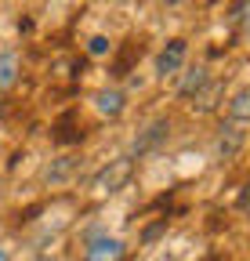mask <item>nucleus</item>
<instances>
[{
	"mask_svg": "<svg viewBox=\"0 0 250 261\" xmlns=\"http://www.w3.org/2000/svg\"><path fill=\"white\" fill-rule=\"evenodd\" d=\"M131 174H134V160L131 156H116V160H109L105 167L91 178V189H95L98 196H113V192H120L123 185L131 181Z\"/></svg>",
	"mask_w": 250,
	"mask_h": 261,
	"instance_id": "1",
	"label": "nucleus"
},
{
	"mask_svg": "<svg viewBox=\"0 0 250 261\" xmlns=\"http://www.w3.org/2000/svg\"><path fill=\"white\" fill-rule=\"evenodd\" d=\"M185 51H189V44H185V40H178V37L167 40V47L156 55V73H160L163 80H167V76H178V69L185 65Z\"/></svg>",
	"mask_w": 250,
	"mask_h": 261,
	"instance_id": "2",
	"label": "nucleus"
},
{
	"mask_svg": "<svg viewBox=\"0 0 250 261\" xmlns=\"http://www.w3.org/2000/svg\"><path fill=\"white\" fill-rule=\"evenodd\" d=\"M84 261H123V240H116V236H95L84 247Z\"/></svg>",
	"mask_w": 250,
	"mask_h": 261,
	"instance_id": "3",
	"label": "nucleus"
},
{
	"mask_svg": "<svg viewBox=\"0 0 250 261\" xmlns=\"http://www.w3.org/2000/svg\"><path fill=\"white\" fill-rule=\"evenodd\" d=\"M167 138H171V123H167V120H152L145 130H138V138H134V152H138V156H145V152H152V149H160Z\"/></svg>",
	"mask_w": 250,
	"mask_h": 261,
	"instance_id": "4",
	"label": "nucleus"
},
{
	"mask_svg": "<svg viewBox=\"0 0 250 261\" xmlns=\"http://www.w3.org/2000/svg\"><path fill=\"white\" fill-rule=\"evenodd\" d=\"M243 142H246V135H243V123L225 120L221 127H217V152H221L225 160H232V156L243 149Z\"/></svg>",
	"mask_w": 250,
	"mask_h": 261,
	"instance_id": "5",
	"label": "nucleus"
},
{
	"mask_svg": "<svg viewBox=\"0 0 250 261\" xmlns=\"http://www.w3.org/2000/svg\"><path fill=\"white\" fill-rule=\"evenodd\" d=\"M221 98H225V84H221V80H207V84L192 94V102H189V106H192L196 113H214Z\"/></svg>",
	"mask_w": 250,
	"mask_h": 261,
	"instance_id": "6",
	"label": "nucleus"
},
{
	"mask_svg": "<svg viewBox=\"0 0 250 261\" xmlns=\"http://www.w3.org/2000/svg\"><path fill=\"white\" fill-rule=\"evenodd\" d=\"M95 106H98L102 116H120L123 109H127V98H123V91L109 87V91H98L95 94Z\"/></svg>",
	"mask_w": 250,
	"mask_h": 261,
	"instance_id": "7",
	"label": "nucleus"
},
{
	"mask_svg": "<svg viewBox=\"0 0 250 261\" xmlns=\"http://www.w3.org/2000/svg\"><path fill=\"white\" fill-rule=\"evenodd\" d=\"M207 80H210V73L203 69V65H192V69H185V73H181L178 94H181V98H192V94H196V91H200Z\"/></svg>",
	"mask_w": 250,
	"mask_h": 261,
	"instance_id": "8",
	"label": "nucleus"
},
{
	"mask_svg": "<svg viewBox=\"0 0 250 261\" xmlns=\"http://www.w3.org/2000/svg\"><path fill=\"white\" fill-rule=\"evenodd\" d=\"M15 80H18V55L4 51V55H0V91L15 87Z\"/></svg>",
	"mask_w": 250,
	"mask_h": 261,
	"instance_id": "9",
	"label": "nucleus"
},
{
	"mask_svg": "<svg viewBox=\"0 0 250 261\" xmlns=\"http://www.w3.org/2000/svg\"><path fill=\"white\" fill-rule=\"evenodd\" d=\"M229 120H236V123H246V120H250V87H243V91L232 94V102H229Z\"/></svg>",
	"mask_w": 250,
	"mask_h": 261,
	"instance_id": "10",
	"label": "nucleus"
},
{
	"mask_svg": "<svg viewBox=\"0 0 250 261\" xmlns=\"http://www.w3.org/2000/svg\"><path fill=\"white\" fill-rule=\"evenodd\" d=\"M229 22H232L236 29H250V0H232Z\"/></svg>",
	"mask_w": 250,
	"mask_h": 261,
	"instance_id": "11",
	"label": "nucleus"
},
{
	"mask_svg": "<svg viewBox=\"0 0 250 261\" xmlns=\"http://www.w3.org/2000/svg\"><path fill=\"white\" fill-rule=\"evenodd\" d=\"M73 120H76L73 113H66V116H62V123H58V135H54L58 142H80V138H84V130H76V123H73Z\"/></svg>",
	"mask_w": 250,
	"mask_h": 261,
	"instance_id": "12",
	"label": "nucleus"
},
{
	"mask_svg": "<svg viewBox=\"0 0 250 261\" xmlns=\"http://www.w3.org/2000/svg\"><path fill=\"white\" fill-rule=\"evenodd\" d=\"M73 171V160H58L54 167H47V181H66Z\"/></svg>",
	"mask_w": 250,
	"mask_h": 261,
	"instance_id": "13",
	"label": "nucleus"
},
{
	"mask_svg": "<svg viewBox=\"0 0 250 261\" xmlns=\"http://www.w3.org/2000/svg\"><path fill=\"white\" fill-rule=\"evenodd\" d=\"M109 51H113L109 37H91V40H87V55H95V58H102V55H109Z\"/></svg>",
	"mask_w": 250,
	"mask_h": 261,
	"instance_id": "14",
	"label": "nucleus"
},
{
	"mask_svg": "<svg viewBox=\"0 0 250 261\" xmlns=\"http://www.w3.org/2000/svg\"><path fill=\"white\" fill-rule=\"evenodd\" d=\"M160 232H167V218H160V221H156V225H149V228H145V232H142V240H145V243H152V240H156V236H160Z\"/></svg>",
	"mask_w": 250,
	"mask_h": 261,
	"instance_id": "15",
	"label": "nucleus"
},
{
	"mask_svg": "<svg viewBox=\"0 0 250 261\" xmlns=\"http://www.w3.org/2000/svg\"><path fill=\"white\" fill-rule=\"evenodd\" d=\"M236 207H239L243 214H250V181H246V185L239 189V200H236Z\"/></svg>",
	"mask_w": 250,
	"mask_h": 261,
	"instance_id": "16",
	"label": "nucleus"
},
{
	"mask_svg": "<svg viewBox=\"0 0 250 261\" xmlns=\"http://www.w3.org/2000/svg\"><path fill=\"white\" fill-rule=\"evenodd\" d=\"M0 261H11V257H8V250H4V247H0Z\"/></svg>",
	"mask_w": 250,
	"mask_h": 261,
	"instance_id": "17",
	"label": "nucleus"
},
{
	"mask_svg": "<svg viewBox=\"0 0 250 261\" xmlns=\"http://www.w3.org/2000/svg\"><path fill=\"white\" fill-rule=\"evenodd\" d=\"M37 261H54V257H47V254H40V257H37Z\"/></svg>",
	"mask_w": 250,
	"mask_h": 261,
	"instance_id": "18",
	"label": "nucleus"
},
{
	"mask_svg": "<svg viewBox=\"0 0 250 261\" xmlns=\"http://www.w3.org/2000/svg\"><path fill=\"white\" fill-rule=\"evenodd\" d=\"M0 116H4V102H0Z\"/></svg>",
	"mask_w": 250,
	"mask_h": 261,
	"instance_id": "19",
	"label": "nucleus"
},
{
	"mask_svg": "<svg viewBox=\"0 0 250 261\" xmlns=\"http://www.w3.org/2000/svg\"><path fill=\"white\" fill-rule=\"evenodd\" d=\"M167 4H178V0H167Z\"/></svg>",
	"mask_w": 250,
	"mask_h": 261,
	"instance_id": "20",
	"label": "nucleus"
}]
</instances>
